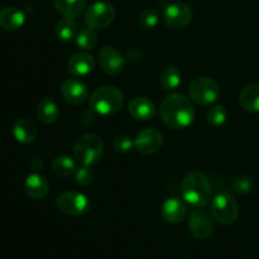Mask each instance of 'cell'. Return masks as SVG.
Returning a JSON list of instances; mask_svg holds the SVG:
<instances>
[{"label": "cell", "mask_w": 259, "mask_h": 259, "mask_svg": "<svg viewBox=\"0 0 259 259\" xmlns=\"http://www.w3.org/2000/svg\"><path fill=\"white\" fill-rule=\"evenodd\" d=\"M162 121L171 129H185L194 121L195 110L191 101L182 94L166 96L159 108Z\"/></svg>", "instance_id": "obj_1"}, {"label": "cell", "mask_w": 259, "mask_h": 259, "mask_svg": "<svg viewBox=\"0 0 259 259\" xmlns=\"http://www.w3.org/2000/svg\"><path fill=\"white\" fill-rule=\"evenodd\" d=\"M181 191L185 201L194 207H204L209 204L212 196L209 179L199 171H192L185 176Z\"/></svg>", "instance_id": "obj_2"}, {"label": "cell", "mask_w": 259, "mask_h": 259, "mask_svg": "<svg viewBox=\"0 0 259 259\" xmlns=\"http://www.w3.org/2000/svg\"><path fill=\"white\" fill-rule=\"evenodd\" d=\"M124 95L115 86H101L90 96V109L99 115H111L123 106Z\"/></svg>", "instance_id": "obj_3"}, {"label": "cell", "mask_w": 259, "mask_h": 259, "mask_svg": "<svg viewBox=\"0 0 259 259\" xmlns=\"http://www.w3.org/2000/svg\"><path fill=\"white\" fill-rule=\"evenodd\" d=\"M73 154L81 166H93L104 154V143L96 134H83L76 141Z\"/></svg>", "instance_id": "obj_4"}, {"label": "cell", "mask_w": 259, "mask_h": 259, "mask_svg": "<svg viewBox=\"0 0 259 259\" xmlns=\"http://www.w3.org/2000/svg\"><path fill=\"white\" fill-rule=\"evenodd\" d=\"M211 215L218 223L225 227L234 224L239 217V209L233 195L227 191L215 195L211 201Z\"/></svg>", "instance_id": "obj_5"}, {"label": "cell", "mask_w": 259, "mask_h": 259, "mask_svg": "<svg viewBox=\"0 0 259 259\" xmlns=\"http://www.w3.org/2000/svg\"><path fill=\"white\" fill-rule=\"evenodd\" d=\"M189 94L192 101L199 105H211L220 98V86L214 78L201 76L190 83Z\"/></svg>", "instance_id": "obj_6"}, {"label": "cell", "mask_w": 259, "mask_h": 259, "mask_svg": "<svg viewBox=\"0 0 259 259\" xmlns=\"http://www.w3.org/2000/svg\"><path fill=\"white\" fill-rule=\"evenodd\" d=\"M115 9L108 2H95L85 13V22L93 29H104L113 23Z\"/></svg>", "instance_id": "obj_7"}, {"label": "cell", "mask_w": 259, "mask_h": 259, "mask_svg": "<svg viewBox=\"0 0 259 259\" xmlns=\"http://www.w3.org/2000/svg\"><path fill=\"white\" fill-rule=\"evenodd\" d=\"M56 205L61 212L70 217H78L88 212V210L90 209V201L88 196L76 191L61 194L56 200Z\"/></svg>", "instance_id": "obj_8"}, {"label": "cell", "mask_w": 259, "mask_h": 259, "mask_svg": "<svg viewBox=\"0 0 259 259\" xmlns=\"http://www.w3.org/2000/svg\"><path fill=\"white\" fill-rule=\"evenodd\" d=\"M163 19L167 27L172 29H182L191 23L192 10L185 3H172L164 9Z\"/></svg>", "instance_id": "obj_9"}, {"label": "cell", "mask_w": 259, "mask_h": 259, "mask_svg": "<svg viewBox=\"0 0 259 259\" xmlns=\"http://www.w3.org/2000/svg\"><path fill=\"white\" fill-rule=\"evenodd\" d=\"M126 60L116 48L106 46L99 52V65L101 70L109 76H116L123 72Z\"/></svg>", "instance_id": "obj_10"}, {"label": "cell", "mask_w": 259, "mask_h": 259, "mask_svg": "<svg viewBox=\"0 0 259 259\" xmlns=\"http://www.w3.org/2000/svg\"><path fill=\"white\" fill-rule=\"evenodd\" d=\"M189 229L196 239H207L214 230L212 215L205 210H195L189 218Z\"/></svg>", "instance_id": "obj_11"}, {"label": "cell", "mask_w": 259, "mask_h": 259, "mask_svg": "<svg viewBox=\"0 0 259 259\" xmlns=\"http://www.w3.org/2000/svg\"><path fill=\"white\" fill-rule=\"evenodd\" d=\"M163 143V137L159 131L154 128H147L139 132L134 139V147L143 154H153L159 151Z\"/></svg>", "instance_id": "obj_12"}, {"label": "cell", "mask_w": 259, "mask_h": 259, "mask_svg": "<svg viewBox=\"0 0 259 259\" xmlns=\"http://www.w3.org/2000/svg\"><path fill=\"white\" fill-rule=\"evenodd\" d=\"M61 90H62L65 100L71 105H80V104L85 103L89 95L86 86L81 81L75 80V78H68V80L63 81Z\"/></svg>", "instance_id": "obj_13"}, {"label": "cell", "mask_w": 259, "mask_h": 259, "mask_svg": "<svg viewBox=\"0 0 259 259\" xmlns=\"http://www.w3.org/2000/svg\"><path fill=\"white\" fill-rule=\"evenodd\" d=\"M95 67V61L91 55L86 52H78L71 56L67 62L68 72L76 77H82L88 76L89 73L93 72Z\"/></svg>", "instance_id": "obj_14"}, {"label": "cell", "mask_w": 259, "mask_h": 259, "mask_svg": "<svg viewBox=\"0 0 259 259\" xmlns=\"http://www.w3.org/2000/svg\"><path fill=\"white\" fill-rule=\"evenodd\" d=\"M187 214V207L182 200L171 197L163 202L161 209V215L164 222L169 224H179L185 219Z\"/></svg>", "instance_id": "obj_15"}, {"label": "cell", "mask_w": 259, "mask_h": 259, "mask_svg": "<svg viewBox=\"0 0 259 259\" xmlns=\"http://www.w3.org/2000/svg\"><path fill=\"white\" fill-rule=\"evenodd\" d=\"M25 194L33 200H43L50 192V184L40 174H32L25 179Z\"/></svg>", "instance_id": "obj_16"}, {"label": "cell", "mask_w": 259, "mask_h": 259, "mask_svg": "<svg viewBox=\"0 0 259 259\" xmlns=\"http://www.w3.org/2000/svg\"><path fill=\"white\" fill-rule=\"evenodd\" d=\"M129 113L136 120L147 121L153 119V116L156 115V106L148 98L138 96L129 104Z\"/></svg>", "instance_id": "obj_17"}, {"label": "cell", "mask_w": 259, "mask_h": 259, "mask_svg": "<svg viewBox=\"0 0 259 259\" xmlns=\"http://www.w3.org/2000/svg\"><path fill=\"white\" fill-rule=\"evenodd\" d=\"M25 14L15 7H7L0 10V28L5 30H17L23 27Z\"/></svg>", "instance_id": "obj_18"}, {"label": "cell", "mask_w": 259, "mask_h": 259, "mask_svg": "<svg viewBox=\"0 0 259 259\" xmlns=\"http://www.w3.org/2000/svg\"><path fill=\"white\" fill-rule=\"evenodd\" d=\"M37 126L32 120L27 118L18 119L13 126V136L18 142L23 144H29L37 138Z\"/></svg>", "instance_id": "obj_19"}, {"label": "cell", "mask_w": 259, "mask_h": 259, "mask_svg": "<svg viewBox=\"0 0 259 259\" xmlns=\"http://www.w3.org/2000/svg\"><path fill=\"white\" fill-rule=\"evenodd\" d=\"M239 104L249 113H259V85L252 83L240 91Z\"/></svg>", "instance_id": "obj_20"}, {"label": "cell", "mask_w": 259, "mask_h": 259, "mask_svg": "<svg viewBox=\"0 0 259 259\" xmlns=\"http://www.w3.org/2000/svg\"><path fill=\"white\" fill-rule=\"evenodd\" d=\"M56 10L66 18H76L83 12L86 0H53Z\"/></svg>", "instance_id": "obj_21"}, {"label": "cell", "mask_w": 259, "mask_h": 259, "mask_svg": "<svg viewBox=\"0 0 259 259\" xmlns=\"http://www.w3.org/2000/svg\"><path fill=\"white\" fill-rule=\"evenodd\" d=\"M37 115L42 123L53 124L58 119L60 110H58L57 104L53 101V99L45 98L39 103L37 109Z\"/></svg>", "instance_id": "obj_22"}, {"label": "cell", "mask_w": 259, "mask_h": 259, "mask_svg": "<svg viewBox=\"0 0 259 259\" xmlns=\"http://www.w3.org/2000/svg\"><path fill=\"white\" fill-rule=\"evenodd\" d=\"M159 82L166 91L176 90L181 83V72L174 66L164 67L159 75Z\"/></svg>", "instance_id": "obj_23"}, {"label": "cell", "mask_w": 259, "mask_h": 259, "mask_svg": "<svg viewBox=\"0 0 259 259\" xmlns=\"http://www.w3.org/2000/svg\"><path fill=\"white\" fill-rule=\"evenodd\" d=\"M56 37L63 42L73 39L77 35V25H76L73 18H62L56 24Z\"/></svg>", "instance_id": "obj_24"}, {"label": "cell", "mask_w": 259, "mask_h": 259, "mask_svg": "<svg viewBox=\"0 0 259 259\" xmlns=\"http://www.w3.org/2000/svg\"><path fill=\"white\" fill-rule=\"evenodd\" d=\"M52 169L57 176L68 177L75 175L77 168H76V164L72 158L67 156H60L52 162Z\"/></svg>", "instance_id": "obj_25"}, {"label": "cell", "mask_w": 259, "mask_h": 259, "mask_svg": "<svg viewBox=\"0 0 259 259\" xmlns=\"http://www.w3.org/2000/svg\"><path fill=\"white\" fill-rule=\"evenodd\" d=\"M76 45L82 50H91L95 47L96 42H98V35H96L95 30L93 28H83L76 35Z\"/></svg>", "instance_id": "obj_26"}, {"label": "cell", "mask_w": 259, "mask_h": 259, "mask_svg": "<svg viewBox=\"0 0 259 259\" xmlns=\"http://www.w3.org/2000/svg\"><path fill=\"white\" fill-rule=\"evenodd\" d=\"M207 123L212 126H222L227 121L228 114L223 105H217L210 109L206 114Z\"/></svg>", "instance_id": "obj_27"}, {"label": "cell", "mask_w": 259, "mask_h": 259, "mask_svg": "<svg viewBox=\"0 0 259 259\" xmlns=\"http://www.w3.org/2000/svg\"><path fill=\"white\" fill-rule=\"evenodd\" d=\"M159 22V14L156 9L153 8H147L139 15V23L146 29H152V28L157 27Z\"/></svg>", "instance_id": "obj_28"}, {"label": "cell", "mask_w": 259, "mask_h": 259, "mask_svg": "<svg viewBox=\"0 0 259 259\" xmlns=\"http://www.w3.org/2000/svg\"><path fill=\"white\" fill-rule=\"evenodd\" d=\"M75 179L76 184L80 185V186H89V185L93 184L94 181V172L90 168V166H81L80 168L76 169L75 172Z\"/></svg>", "instance_id": "obj_29"}, {"label": "cell", "mask_w": 259, "mask_h": 259, "mask_svg": "<svg viewBox=\"0 0 259 259\" xmlns=\"http://www.w3.org/2000/svg\"><path fill=\"white\" fill-rule=\"evenodd\" d=\"M134 147V141H132L131 137L126 134H120L114 139V148L116 152L120 153H128L132 148Z\"/></svg>", "instance_id": "obj_30"}, {"label": "cell", "mask_w": 259, "mask_h": 259, "mask_svg": "<svg viewBox=\"0 0 259 259\" xmlns=\"http://www.w3.org/2000/svg\"><path fill=\"white\" fill-rule=\"evenodd\" d=\"M95 111H93L91 109L88 111H83L80 115V123L82 124L83 126L93 125L94 121H95Z\"/></svg>", "instance_id": "obj_31"}, {"label": "cell", "mask_w": 259, "mask_h": 259, "mask_svg": "<svg viewBox=\"0 0 259 259\" xmlns=\"http://www.w3.org/2000/svg\"><path fill=\"white\" fill-rule=\"evenodd\" d=\"M234 189L238 192H248L252 189V182L248 179H238L234 182Z\"/></svg>", "instance_id": "obj_32"}, {"label": "cell", "mask_w": 259, "mask_h": 259, "mask_svg": "<svg viewBox=\"0 0 259 259\" xmlns=\"http://www.w3.org/2000/svg\"><path fill=\"white\" fill-rule=\"evenodd\" d=\"M125 60L131 61V62H139V61L142 60V52L138 50V48H133V50H131L128 52V55H126Z\"/></svg>", "instance_id": "obj_33"}]
</instances>
